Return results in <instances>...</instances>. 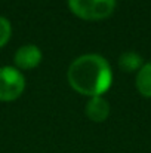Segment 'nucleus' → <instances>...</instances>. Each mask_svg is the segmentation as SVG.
<instances>
[{"instance_id":"nucleus-1","label":"nucleus","mask_w":151,"mask_h":153,"mask_svg":"<svg viewBox=\"0 0 151 153\" xmlns=\"http://www.w3.org/2000/svg\"><path fill=\"white\" fill-rule=\"evenodd\" d=\"M68 83L74 91L88 97H102L113 82V71L108 61L96 53L79 56L68 67Z\"/></svg>"},{"instance_id":"nucleus-2","label":"nucleus","mask_w":151,"mask_h":153,"mask_svg":"<svg viewBox=\"0 0 151 153\" xmlns=\"http://www.w3.org/2000/svg\"><path fill=\"white\" fill-rule=\"evenodd\" d=\"M68 7L82 19L99 21L113 13L116 0H68Z\"/></svg>"},{"instance_id":"nucleus-3","label":"nucleus","mask_w":151,"mask_h":153,"mask_svg":"<svg viewBox=\"0 0 151 153\" xmlns=\"http://www.w3.org/2000/svg\"><path fill=\"white\" fill-rule=\"evenodd\" d=\"M25 88V79L15 67L0 68V101H13L21 97Z\"/></svg>"},{"instance_id":"nucleus-4","label":"nucleus","mask_w":151,"mask_h":153,"mask_svg":"<svg viewBox=\"0 0 151 153\" xmlns=\"http://www.w3.org/2000/svg\"><path fill=\"white\" fill-rule=\"evenodd\" d=\"M42 61V51L36 45H24L15 53V64L22 70L36 68Z\"/></svg>"},{"instance_id":"nucleus-5","label":"nucleus","mask_w":151,"mask_h":153,"mask_svg":"<svg viewBox=\"0 0 151 153\" xmlns=\"http://www.w3.org/2000/svg\"><path fill=\"white\" fill-rule=\"evenodd\" d=\"M86 114L94 122H104L110 114V104L102 97H92L86 104Z\"/></svg>"},{"instance_id":"nucleus-6","label":"nucleus","mask_w":151,"mask_h":153,"mask_svg":"<svg viewBox=\"0 0 151 153\" xmlns=\"http://www.w3.org/2000/svg\"><path fill=\"white\" fill-rule=\"evenodd\" d=\"M136 88L144 97L151 98V62L144 64L139 68L136 74Z\"/></svg>"},{"instance_id":"nucleus-7","label":"nucleus","mask_w":151,"mask_h":153,"mask_svg":"<svg viewBox=\"0 0 151 153\" xmlns=\"http://www.w3.org/2000/svg\"><path fill=\"white\" fill-rule=\"evenodd\" d=\"M119 65L124 71H135V70H138V68H141L144 65L142 64V56L133 51H127L120 55Z\"/></svg>"},{"instance_id":"nucleus-8","label":"nucleus","mask_w":151,"mask_h":153,"mask_svg":"<svg viewBox=\"0 0 151 153\" xmlns=\"http://www.w3.org/2000/svg\"><path fill=\"white\" fill-rule=\"evenodd\" d=\"M10 34H12V25L9 19H6L4 16H0V48L9 42Z\"/></svg>"}]
</instances>
